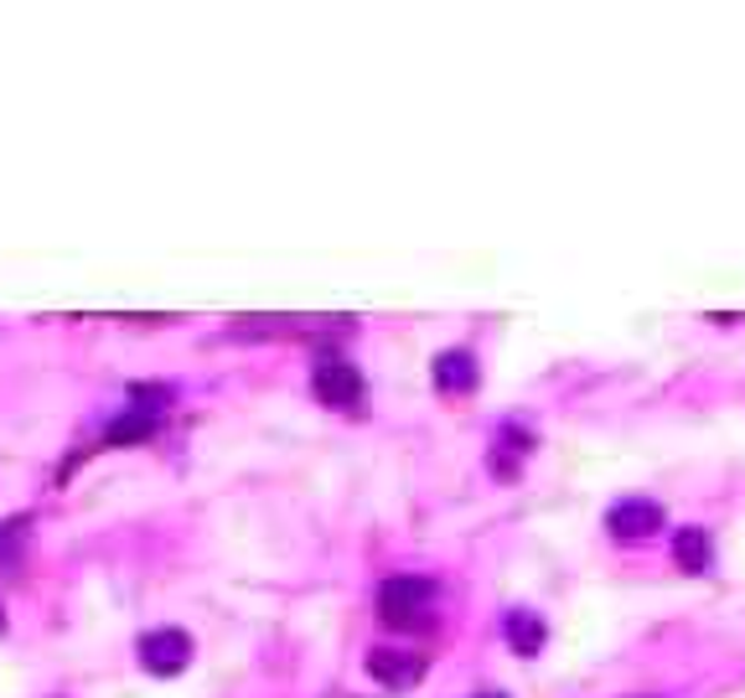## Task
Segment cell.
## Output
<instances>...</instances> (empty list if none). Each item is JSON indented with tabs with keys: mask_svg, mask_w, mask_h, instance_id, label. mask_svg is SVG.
Masks as SVG:
<instances>
[{
	"mask_svg": "<svg viewBox=\"0 0 745 698\" xmlns=\"http://www.w3.org/2000/svg\"><path fill=\"white\" fill-rule=\"evenodd\" d=\"M435 595L440 590L425 575H388L378 585V621L394 631H419L435 621Z\"/></svg>",
	"mask_w": 745,
	"mask_h": 698,
	"instance_id": "6da1fadb",
	"label": "cell"
},
{
	"mask_svg": "<svg viewBox=\"0 0 745 698\" xmlns=\"http://www.w3.org/2000/svg\"><path fill=\"white\" fill-rule=\"evenodd\" d=\"M135 657H140V668H146L150 678H177V672L192 668L197 641H192V631H181V626H156V631H146V637L135 641Z\"/></svg>",
	"mask_w": 745,
	"mask_h": 698,
	"instance_id": "7a4b0ae2",
	"label": "cell"
},
{
	"mask_svg": "<svg viewBox=\"0 0 745 698\" xmlns=\"http://www.w3.org/2000/svg\"><path fill=\"white\" fill-rule=\"evenodd\" d=\"M311 388L327 409H358L362 403V372L342 352H321L311 368Z\"/></svg>",
	"mask_w": 745,
	"mask_h": 698,
	"instance_id": "3957f363",
	"label": "cell"
},
{
	"mask_svg": "<svg viewBox=\"0 0 745 698\" xmlns=\"http://www.w3.org/2000/svg\"><path fill=\"white\" fill-rule=\"evenodd\" d=\"M663 528V507L647 502V497H622V502L606 512V534L616 544H642V538H653Z\"/></svg>",
	"mask_w": 745,
	"mask_h": 698,
	"instance_id": "277c9868",
	"label": "cell"
},
{
	"mask_svg": "<svg viewBox=\"0 0 745 698\" xmlns=\"http://www.w3.org/2000/svg\"><path fill=\"white\" fill-rule=\"evenodd\" d=\"M368 678L372 684H384V688H394V694H404V688H415L419 678H425V657L404 652V647H372Z\"/></svg>",
	"mask_w": 745,
	"mask_h": 698,
	"instance_id": "5b68a950",
	"label": "cell"
},
{
	"mask_svg": "<svg viewBox=\"0 0 745 698\" xmlns=\"http://www.w3.org/2000/svg\"><path fill=\"white\" fill-rule=\"evenodd\" d=\"M430 378H435V388H440V393H477L481 368H477V357L466 352V347H446V352L435 357Z\"/></svg>",
	"mask_w": 745,
	"mask_h": 698,
	"instance_id": "8992f818",
	"label": "cell"
},
{
	"mask_svg": "<svg viewBox=\"0 0 745 698\" xmlns=\"http://www.w3.org/2000/svg\"><path fill=\"white\" fill-rule=\"evenodd\" d=\"M534 435L523 430V425H503L497 430V440H493V476H503V481H518V471H523V456H534Z\"/></svg>",
	"mask_w": 745,
	"mask_h": 698,
	"instance_id": "52a82bcc",
	"label": "cell"
},
{
	"mask_svg": "<svg viewBox=\"0 0 745 698\" xmlns=\"http://www.w3.org/2000/svg\"><path fill=\"white\" fill-rule=\"evenodd\" d=\"M503 637H507V647H513L518 657H538V652H544V641H549V626H544L538 610L518 606V610H507V616H503Z\"/></svg>",
	"mask_w": 745,
	"mask_h": 698,
	"instance_id": "ba28073f",
	"label": "cell"
},
{
	"mask_svg": "<svg viewBox=\"0 0 745 698\" xmlns=\"http://www.w3.org/2000/svg\"><path fill=\"white\" fill-rule=\"evenodd\" d=\"M161 425H166V415H156V409H140V403H125V415L105 430V446H140V440H150Z\"/></svg>",
	"mask_w": 745,
	"mask_h": 698,
	"instance_id": "9c48e42d",
	"label": "cell"
},
{
	"mask_svg": "<svg viewBox=\"0 0 745 698\" xmlns=\"http://www.w3.org/2000/svg\"><path fill=\"white\" fill-rule=\"evenodd\" d=\"M673 559H678V569H688V575H704V569L715 565V544H709L704 528H678V534H673Z\"/></svg>",
	"mask_w": 745,
	"mask_h": 698,
	"instance_id": "30bf717a",
	"label": "cell"
},
{
	"mask_svg": "<svg viewBox=\"0 0 745 698\" xmlns=\"http://www.w3.org/2000/svg\"><path fill=\"white\" fill-rule=\"evenodd\" d=\"M0 631H6V606H0Z\"/></svg>",
	"mask_w": 745,
	"mask_h": 698,
	"instance_id": "8fae6325",
	"label": "cell"
},
{
	"mask_svg": "<svg viewBox=\"0 0 745 698\" xmlns=\"http://www.w3.org/2000/svg\"><path fill=\"white\" fill-rule=\"evenodd\" d=\"M481 698H503V694H481Z\"/></svg>",
	"mask_w": 745,
	"mask_h": 698,
	"instance_id": "7c38bea8",
	"label": "cell"
}]
</instances>
